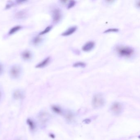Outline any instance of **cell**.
Instances as JSON below:
<instances>
[{"label": "cell", "instance_id": "1", "mask_svg": "<svg viewBox=\"0 0 140 140\" xmlns=\"http://www.w3.org/2000/svg\"><path fill=\"white\" fill-rule=\"evenodd\" d=\"M106 104V99L103 94L102 93L95 94L93 95L92 105L93 108L95 109H99L103 108Z\"/></svg>", "mask_w": 140, "mask_h": 140}, {"label": "cell", "instance_id": "2", "mask_svg": "<svg viewBox=\"0 0 140 140\" xmlns=\"http://www.w3.org/2000/svg\"><path fill=\"white\" fill-rule=\"evenodd\" d=\"M22 69L20 65H13L9 69V75L11 78L16 79L19 78L21 75Z\"/></svg>", "mask_w": 140, "mask_h": 140}, {"label": "cell", "instance_id": "3", "mask_svg": "<svg viewBox=\"0 0 140 140\" xmlns=\"http://www.w3.org/2000/svg\"><path fill=\"white\" fill-rule=\"evenodd\" d=\"M124 109L123 105L120 102H115L111 105L110 111L115 116H118L122 113Z\"/></svg>", "mask_w": 140, "mask_h": 140}, {"label": "cell", "instance_id": "4", "mask_svg": "<svg viewBox=\"0 0 140 140\" xmlns=\"http://www.w3.org/2000/svg\"><path fill=\"white\" fill-rule=\"evenodd\" d=\"M117 52L118 54L122 56L128 57L134 53V50L131 47L126 46H120L116 48Z\"/></svg>", "mask_w": 140, "mask_h": 140}, {"label": "cell", "instance_id": "5", "mask_svg": "<svg viewBox=\"0 0 140 140\" xmlns=\"http://www.w3.org/2000/svg\"><path fill=\"white\" fill-rule=\"evenodd\" d=\"M52 17L53 22L56 23L59 22L61 18V12L59 9L56 8L52 12Z\"/></svg>", "mask_w": 140, "mask_h": 140}, {"label": "cell", "instance_id": "6", "mask_svg": "<svg viewBox=\"0 0 140 140\" xmlns=\"http://www.w3.org/2000/svg\"><path fill=\"white\" fill-rule=\"evenodd\" d=\"M39 119L41 124H45L49 120L50 116L49 114L46 112H41L38 116Z\"/></svg>", "mask_w": 140, "mask_h": 140}, {"label": "cell", "instance_id": "7", "mask_svg": "<svg viewBox=\"0 0 140 140\" xmlns=\"http://www.w3.org/2000/svg\"><path fill=\"white\" fill-rule=\"evenodd\" d=\"M21 57L24 61H28L32 58V53L30 51L26 50L21 53Z\"/></svg>", "mask_w": 140, "mask_h": 140}, {"label": "cell", "instance_id": "8", "mask_svg": "<svg viewBox=\"0 0 140 140\" xmlns=\"http://www.w3.org/2000/svg\"><path fill=\"white\" fill-rule=\"evenodd\" d=\"M24 96L23 91L21 90L17 89L15 90L13 93V97L16 100H19L22 99Z\"/></svg>", "mask_w": 140, "mask_h": 140}, {"label": "cell", "instance_id": "9", "mask_svg": "<svg viewBox=\"0 0 140 140\" xmlns=\"http://www.w3.org/2000/svg\"><path fill=\"white\" fill-rule=\"evenodd\" d=\"M94 45L95 44L94 42L92 41H88L83 46L82 50L84 52H90L94 48Z\"/></svg>", "mask_w": 140, "mask_h": 140}, {"label": "cell", "instance_id": "10", "mask_svg": "<svg viewBox=\"0 0 140 140\" xmlns=\"http://www.w3.org/2000/svg\"><path fill=\"white\" fill-rule=\"evenodd\" d=\"M50 57H47L42 61L37 64L36 66V68H41L44 67L49 63L50 61Z\"/></svg>", "mask_w": 140, "mask_h": 140}, {"label": "cell", "instance_id": "11", "mask_svg": "<svg viewBox=\"0 0 140 140\" xmlns=\"http://www.w3.org/2000/svg\"><path fill=\"white\" fill-rule=\"evenodd\" d=\"M42 41V38L40 36H37L33 37L31 40V43L33 45L35 46H38Z\"/></svg>", "mask_w": 140, "mask_h": 140}, {"label": "cell", "instance_id": "12", "mask_svg": "<svg viewBox=\"0 0 140 140\" xmlns=\"http://www.w3.org/2000/svg\"><path fill=\"white\" fill-rule=\"evenodd\" d=\"M27 13L25 10H21L17 12L15 15V17L17 19H23L26 18Z\"/></svg>", "mask_w": 140, "mask_h": 140}, {"label": "cell", "instance_id": "13", "mask_svg": "<svg viewBox=\"0 0 140 140\" xmlns=\"http://www.w3.org/2000/svg\"><path fill=\"white\" fill-rule=\"evenodd\" d=\"M27 124H28L30 130L31 131H34L36 128V125L35 121L31 118H28L27 120Z\"/></svg>", "mask_w": 140, "mask_h": 140}, {"label": "cell", "instance_id": "14", "mask_svg": "<svg viewBox=\"0 0 140 140\" xmlns=\"http://www.w3.org/2000/svg\"><path fill=\"white\" fill-rule=\"evenodd\" d=\"M77 30V27L73 26L70 27L65 32H63L62 34V36H69L71 34H73L74 32H75Z\"/></svg>", "mask_w": 140, "mask_h": 140}, {"label": "cell", "instance_id": "15", "mask_svg": "<svg viewBox=\"0 0 140 140\" xmlns=\"http://www.w3.org/2000/svg\"><path fill=\"white\" fill-rule=\"evenodd\" d=\"M22 26L20 25L15 26L10 30L9 32L8 33V34L9 35H12L15 34V33H16V32H17L20 30H21L22 28Z\"/></svg>", "mask_w": 140, "mask_h": 140}, {"label": "cell", "instance_id": "16", "mask_svg": "<svg viewBox=\"0 0 140 140\" xmlns=\"http://www.w3.org/2000/svg\"><path fill=\"white\" fill-rule=\"evenodd\" d=\"M52 109L53 112L58 114H61L62 113V110L60 107L56 105H53L52 106Z\"/></svg>", "mask_w": 140, "mask_h": 140}, {"label": "cell", "instance_id": "17", "mask_svg": "<svg viewBox=\"0 0 140 140\" xmlns=\"http://www.w3.org/2000/svg\"><path fill=\"white\" fill-rule=\"evenodd\" d=\"M52 26H48L44 31L40 32L39 35V36H42V35H44V34L47 33L49 32V31H50L51 29H52Z\"/></svg>", "mask_w": 140, "mask_h": 140}, {"label": "cell", "instance_id": "18", "mask_svg": "<svg viewBox=\"0 0 140 140\" xmlns=\"http://www.w3.org/2000/svg\"><path fill=\"white\" fill-rule=\"evenodd\" d=\"M86 66V63H85L83 62H77L74 64V65H73V67H84Z\"/></svg>", "mask_w": 140, "mask_h": 140}, {"label": "cell", "instance_id": "19", "mask_svg": "<svg viewBox=\"0 0 140 140\" xmlns=\"http://www.w3.org/2000/svg\"><path fill=\"white\" fill-rule=\"evenodd\" d=\"M119 30L117 28H111V29H109L106 30L104 32V33H107L109 32H118Z\"/></svg>", "mask_w": 140, "mask_h": 140}, {"label": "cell", "instance_id": "20", "mask_svg": "<svg viewBox=\"0 0 140 140\" xmlns=\"http://www.w3.org/2000/svg\"><path fill=\"white\" fill-rule=\"evenodd\" d=\"M76 4V2L74 0H71L70 1L69 4L68 5V6H67V8L68 9H70L72 7H74V5H75Z\"/></svg>", "mask_w": 140, "mask_h": 140}, {"label": "cell", "instance_id": "21", "mask_svg": "<svg viewBox=\"0 0 140 140\" xmlns=\"http://www.w3.org/2000/svg\"><path fill=\"white\" fill-rule=\"evenodd\" d=\"M66 118L68 120H71L72 119V118H73V115H72V114H71V113H68L66 114Z\"/></svg>", "mask_w": 140, "mask_h": 140}, {"label": "cell", "instance_id": "22", "mask_svg": "<svg viewBox=\"0 0 140 140\" xmlns=\"http://www.w3.org/2000/svg\"><path fill=\"white\" fill-rule=\"evenodd\" d=\"M3 66L2 65V64L0 63V76L3 73Z\"/></svg>", "mask_w": 140, "mask_h": 140}, {"label": "cell", "instance_id": "23", "mask_svg": "<svg viewBox=\"0 0 140 140\" xmlns=\"http://www.w3.org/2000/svg\"><path fill=\"white\" fill-rule=\"evenodd\" d=\"M21 140V139H16V140Z\"/></svg>", "mask_w": 140, "mask_h": 140}, {"label": "cell", "instance_id": "24", "mask_svg": "<svg viewBox=\"0 0 140 140\" xmlns=\"http://www.w3.org/2000/svg\"><path fill=\"white\" fill-rule=\"evenodd\" d=\"M0 97H1V93H0Z\"/></svg>", "mask_w": 140, "mask_h": 140}]
</instances>
